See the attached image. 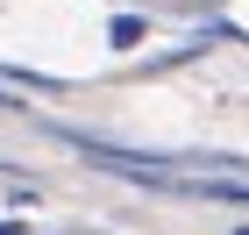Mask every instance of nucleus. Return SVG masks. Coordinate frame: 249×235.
<instances>
[{"instance_id": "nucleus-2", "label": "nucleus", "mask_w": 249, "mask_h": 235, "mask_svg": "<svg viewBox=\"0 0 249 235\" xmlns=\"http://www.w3.org/2000/svg\"><path fill=\"white\" fill-rule=\"evenodd\" d=\"M0 114H29V100H21L15 86H0Z\"/></svg>"}, {"instance_id": "nucleus-1", "label": "nucleus", "mask_w": 249, "mask_h": 235, "mask_svg": "<svg viewBox=\"0 0 249 235\" xmlns=\"http://www.w3.org/2000/svg\"><path fill=\"white\" fill-rule=\"evenodd\" d=\"M142 36H150V21H142V15H114V21H107V43H114V50H135Z\"/></svg>"}, {"instance_id": "nucleus-5", "label": "nucleus", "mask_w": 249, "mask_h": 235, "mask_svg": "<svg viewBox=\"0 0 249 235\" xmlns=\"http://www.w3.org/2000/svg\"><path fill=\"white\" fill-rule=\"evenodd\" d=\"M64 235H93V228H64Z\"/></svg>"}, {"instance_id": "nucleus-3", "label": "nucleus", "mask_w": 249, "mask_h": 235, "mask_svg": "<svg viewBox=\"0 0 249 235\" xmlns=\"http://www.w3.org/2000/svg\"><path fill=\"white\" fill-rule=\"evenodd\" d=\"M0 235H36V228H29L21 214H0Z\"/></svg>"}, {"instance_id": "nucleus-4", "label": "nucleus", "mask_w": 249, "mask_h": 235, "mask_svg": "<svg viewBox=\"0 0 249 235\" xmlns=\"http://www.w3.org/2000/svg\"><path fill=\"white\" fill-rule=\"evenodd\" d=\"M228 235H249V221H235V228H228Z\"/></svg>"}]
</instances>
